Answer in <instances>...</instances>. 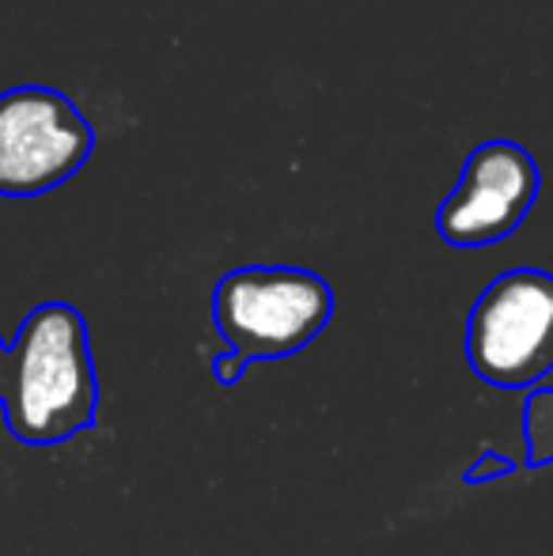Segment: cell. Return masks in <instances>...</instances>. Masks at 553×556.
I'll return each instance as SVG.
<instances>
[{"label":"cell","mask_w":553,"mask_h":556,"mask_svg":"<svg viewBox=\"0 0 553 556\" xmlns=\"http://www.w3.org/2000/svg\"><path fill=\"white\" fill-rule=\"evenodd\" d=\"M466 359L489 387H535L553 371V273L508 269L478 295L466 323Z\"/></svg>","instance_id":"cell-3"},{"label":"cell","mask_w":553,"mask_h":556,"mask_svg":"<svg viewBox=\"0 0 553 556\" xmlns=\"http://www.w3.org/2000/svg\"><path fill=\"white\" fill-rule=\"evenodd\" d=\"M8 432L27 446L80 435L99 417V375L88 326L73 303H38L8 344L4 367Z\"/></svg>","instance_id":"cell-1"},{"label":"cell","mask_w":553,"mask_h":556,"mask_svg":"<svg viewBox=\"0 0 553 556\" xmlns=\"http://www.w3.org/2000/svg\"><path fill=\"white\" fill-rule=\"evenodd\" d=\"M539 198V167L516 140H486L470 152L455 190L436 213V231L451 247H493L527 220Z\"/></svg>","instance_id":"cell-5"},{"label":"cell","mask_w":553,"mask_h":556,"mask_svg":"<svg viewBox=\"0 0 553 556\" xmlns=\"http://www.w3.org/2000/svg\"><path fill=\"white\" fill-rule=\"evenodd\" d=\"M527 428V469H542L553 462V387L531 390L524 405Z\"/></svg>","instance_id":"cell-6"},{"label":"cell","mask_w":553,"mask_h":556,"mask_svg":"<svg viewBox=\"0 0 553 556\" xmlns=\"http://www.w3.org/2000/svg\"><path fill=\"white\" fill-rule=\"evenodd\" d=\"M512 469H516V462L512 458H504V454H497V451H481L478 462L466 466L463 481L466 484H486V481H497V477H508Z\"/></svg>","instance_id":"cell-7"},{"label":"cell","mask_w":553,"mask_h":556,"mask_svg":"<svg viewBox=\"0 0 553 556\" xmlns=\"http://www.w3.org/2000/svg\"><path fill=\"white\" fill-rule=\"evenodd\" d=\"M209 371H213V379L221 382V387H236V382L243 379V371H247V359L236 356V352H224V356H213Z\"/></svg>","instance_id":"cell-8"},{"label":"cell","mask_w":553,"mask_h":556,"mask_svg":"<svg viewBox=\"0 0 553 556\" xmlns=\"http://www.w3.org/2000/svg\"><path fill=\"white\" fill-rule=\"evenodd\" d=\"M4 367H8V349L0 341V402H4Z\"/></svg>","instance_id":"cell-9"},{"label":"cell","mask_w":553,"mask_h":556,"mask_svg":"<svg viewBox=\"0 0 553 556\" xmlns=\"http://www.w3.org/2000/svg\"><path fill=\"white\" fill-rule=\"evenodd\" d=\"M96 132L68 96L12 88L0 96V198H38L68 182L91 155Z\"/></svg>","instance_id":"cell-4"},{"label":"cell","mask_w":553,"mask_h":556,"mask_svg":"<svg viewBox=\"0 0 553 556\" xmlns=\"http://www.w3.org/2000/svg\"><path fill=\"white\" fill-rule=\"evenodd\" d=\"M330 315V285L318 273L292 265L231 269L213 288L216 330L247 364L296 356L326 330Z\"/></svg>","instance_id":"cell-2"}]
</instances>
